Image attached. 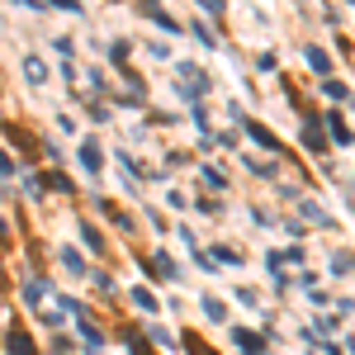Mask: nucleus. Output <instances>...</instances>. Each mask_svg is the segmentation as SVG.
I'll list each match as a JSON object with an SVG mask.
<instances>
[{
	"instance_id": "obj_1",
	"label": "nucleus",
	"mask_w": 355,
	"mask_h": 355,
	"mask_svg": "<svg viewBox=\"0 0 355 355\" xmlns=\"http://www.w3.org/2000/svg\"><path fill=\"white\" fill-rule=\"evenodd\" d=\"M327 128H331V142H336V147H346V142H351V128H346V119H336V114H331Z\"/></svg>"
},
{
	"instance_id": "obj_2",
	"label": "nucleus",
	"mask_w": 355,
	"mask_h": 355,
	"mask_svg": "<svg viewBox=\"0 0 355 355\" xmlns=\"http://www.w3.org/2000/svg\"><path fill=\"white\" fill-rule=\"evenodd\" d=\"M303 57L313 62V71H318V76H327V71H331V57L322 53V48H308V53H303Z\"/></svg>"
},
{
	"instance_id": "obj_3",
	"label": "nucleus",
	"mask_w": 355,
	"mask_h": 355,
	"mask_svg": "<svg viewBox=\"0 0 355 355\" xmlns=\"http://www.w3.org/2000/svg\"><path fill=\"white\" fill-rule=\"evenodd\" d=\"M24 76H28V81H33V85H38V81H43V76H48V67H43L38 57H28V62H24Z\"/></svg>"
},
{
	"instance_id": "obj_4",
	"label": "nucleus",
	"mask_w": 355,
	"mask_h": 355,
	"mask_svg": "<svg viewBox=\"0 0 355 355\" xmlns=\"http://www.w3.org/2000/svg\"><path fill=\"white\" fill-rule=\"evenodd\" d=\"M303 142H308L313 152H322V147H327V142H322V128H318V123H308V128H303Z\"/></svg>"
},
{
	"instance_id": "obj_5",
	"label": "nucleus",
	"mask_w": 355,
	"mask_h": 355,
	"mask_svg": "<svg viewBox=\"0 0 355 355\" xmlns=\"http://www.w3.org/2000/svg\"><path fill=\"white\" fill-rule=\"evenodd\" d=\"M62 266H67L71 275H85V261L76 256V251H62Z\"/></svg>"
},
{
	"instance_id": "obj_6",
	"label": "nucleus",
	"mask_w": 355,
	"mask_h": 355,
	"mask_svg": "<svg viewBox=\"0 0 355 355\" xmlns=\"http://www.w3.org/2000/svg\"><path fill=\"white\" fill-rule=\"evenodd\" d=\"M81 162H85V171H100V147H90V142H85V147H81Z\"/></svg>"
},
{
	"instance_id": "obj_7",
	"label": "nucleus",
	"mask_w": 355,
	"mask_h": 355,
	"mask_svg": "<svg viewBox=\"0 0 355 355\" xmlns=\"http://www.w3.org/2000/svg\"><path fill=\"white\" fill-rule=\"evenodd\" d=\"M237 341H242V346H246L251 355H256L261 346H266V336H251V331H237Z\"/></svg>"
},
{
	"instance_id": "obj_8",
	"label": "nucleus",
	"mask_w": 355,
	"mask_h": 355,
	"mask_svg": "<svg viewBox=\"0 0 355 355\" xmlns=\"http://www.w3.org/2000/svg\"><path fill=\"white\" fill-rule=\"evenodd\" d=\"M133 303H137V308H147V313H157V299H152L147 289H133Z\"/></svg>"
},
{
	"instance_id": "obj_9",
	"label": "nucleus",
	"mask_w": 355,
	"mask_h": 355,
	"mask_svg": "<svg viewBox=\"0 0 355 355\" xmlns=\"http://www.w3.org/2000/svg\"><path fill=\"white\" fill-rule=\"evenodd\" d=\"M327 95H331V100H351V90H346L341 81H327Z\"/></svg>"
},
{
	"instance_id": "obj_10",
	"label": "nucleus",
	"mask_w": 355,
	"mask_h": 355,
	"mask_svg": "<svg viewBox=\"0 0 355 355\" xmlns=\"http://www.w3.org/2000/svg\"><path fill=\"white\" fill-rule=\"evenodd\" d=\"M303 214H308V218H313V223H331L327 214H322V209H318V204H303Z\"/></svg>"
},
{
	"instance_id": "obj_11",
	"label": "nucleus",
	"mask_w": 355,
	"mask_h": 355,
	"mask_svg": "<svg viewBox=\"0 0 355 355\" xmlns=\"http://www.w3.org/2000/svg\"><path fill=\"white\" fill-rule=\"evenodd\" d=\"M223 5H227V0H204V10H209V15H223Z\"/></svg>"
},
{
	"instance_id": "obj_12",
	"label": "nucleus",
	"mask_w": 355,
	"mask_h": 355,
	"mask_svg": "<svg viewBox=\"0 0 355 355\" xmlns=\"http://www.w3.org/2000/svg\"><path fill=\"white\" fill-rule=\"evenodd\" d=\"M10 166H15V162H10V157H5V152H0V171H10Z\"/></svg>"
}]
</instances>
